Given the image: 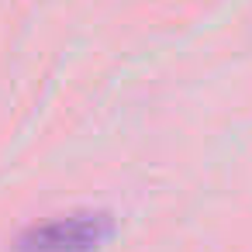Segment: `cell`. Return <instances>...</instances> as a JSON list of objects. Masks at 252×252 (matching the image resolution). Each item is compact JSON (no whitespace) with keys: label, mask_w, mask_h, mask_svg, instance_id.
Here are the masks:
<instances>
[{"label":"cell","mask_w":252,"mask_h":252,"mask_svg":"<svg viewBox=\"0 0 252 252\" xmlns=\"http://www.w3.org/2000/svg\"><path fill=\"white\" fill-rule=\"evenodd\" d=\"M118 231L111 211H69L38 224H28L14 238V252H100Z\"/></svg>","instance_id":"cell-1"}]
</instances>
